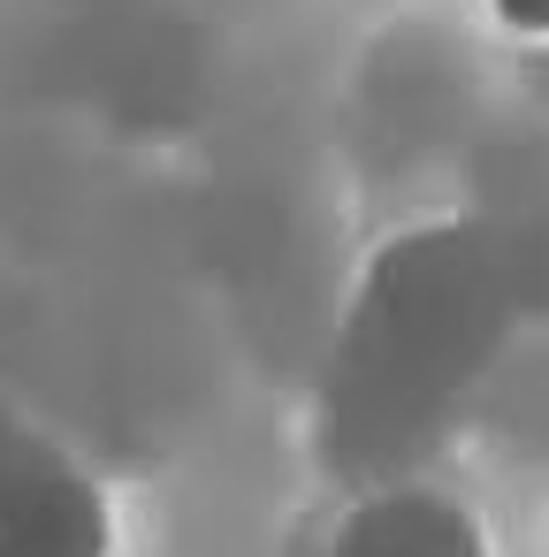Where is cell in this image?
Returning <instances> with one entry per match:
<instances>
[{
  "instance_id": "obj_1",
  "label": "cell",
  "mask_w": 549,
  "mask_h": 557,
  "mask_svg": "<svg viewBox=\"0 0 549 557\" xmlns=\"http://www.w3.org/2000/svg\"><path fill=\"white\" fill-rule=\"evenodd\" d=\"M503 344V275L465 230H420L389 245L344 321L336 412L366 435L435 420Z\"/></svg>"
},
{
  "instance_id": "obj_3",
  "label": "cell",
  "mask_w": 549,
  "mask_h": 557,
  "mask_svg": "<svg viewBox=\"0 0 549 557\" xmlns=\"http://www.w3.org/2000/svg\"><path fill=\"white\" fill-rule=\"evenodd\" d=\"M328 557H488V534L458 496L427 481H389L344 511Z\"/></svg>"
},
{
  "instance_id": "obj_4",
  "label": "cell",
  "mask_w": 549,
  "mask_h": 557,
  "mask_svg": "<svg viewBox=\"0 0 549 557\" xmlns=\"http://www.w3.org/2000/svg\"><path fill=\"white\" fill-rule=\"evenodd\" d=\"M496 24L519 32V39H549V0H488Z\"/></svg>"
},
{
  "instance_id": "obj_2",
  "label": "cell",
  "mask_w": 549,
  "mask_h": 557,
  "mask_svg": "<svg viewBox=\"0 0 549 557\" xmlns=\"http://www.w3.org/2000/svg\"><path fill=\"white\" fill-rule=\"evenodd\" d=\"M115 519L85 466H70L16 405H0V557H108Z\"/></svg>"
}]
</instances>
